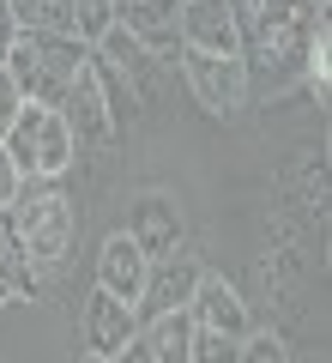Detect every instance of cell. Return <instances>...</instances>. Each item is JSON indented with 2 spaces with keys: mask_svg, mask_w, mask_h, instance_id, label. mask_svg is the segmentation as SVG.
<instances>
[{
  "mask_svg": "<svg viewBox=\"0 0 332 363\" xmlns=\"http://www.w3.org/2000/svg\"><path fill=\"white\" fill-rule=\"evenodd\" d=\"M230 13H236V49L248 61V79H260V85L302 79V49L314 25L326 18L314 0H230Z\"/></svg>",
  "mask_w": 332,
  "mask_h": 363,
  "instance_id": "obj_1",
  "label": "cell"
},
{
  "mask_svg": "<svg viewBox=\"0 0 332 363\" xmlns=\"http://www.w3.org/2000/svg\"><path fill=\"white\" fill-rule=\"evenodd\" d=\"M0 218H6V230H13L25 267L49 285L55 272L67 267V255H73V230H79V212H73V200H67L61 176H25V182H18V194L0 206Z\"/></svg>",
  "mask_w": 332,
  "mask_h": 363,
  "instance_id": "obj_2",
  "label": "cell"
},
{
  "mask_svg": "<svg viewBox=\"0 0 332 363\" xmlns=\"http://www.w3.org/2000/svg\"><path fill=\"white\" fill-rule=\"evenodd\" d=\"M85 61H91V43L67 37V30H25V25L13 30V43L0 55V67L25 91V104H42V109H61V97L85 73Z\"/></svg>",
  "mask_w": 332,
  "mask_h": 363,
  "instance_id": "obj_3",
  "label": "cell"
},
{
  "mask_svg": "<svg viewBox=\"0 0 332 363\" xmlns=\"http://www.w3.org/2000/svg\"><path fill=\"white\" fill-rule=\"evenodd\" d=\"M0 145H6V157L18 164V176H67L79 157V140L73 128H67L61 109H42V104H25L13 116V128L0 133Z\"/></svg>",
  "mask_w": 332,
  "mask_h": 363,
  "instance_id": "obj_4",
  "label": "cell"
},
{
  "mask_svg": "<svg viewBox=\"0 0 332 363\" xmlns=\"http://www.w3.org/2000/svg\"><path fill=\"white\" fill-rule=\"evenodd\" d=\"M181 73H188V91L200 97L205 116H236L248 104V61L242 55H212V49H176Z\"/></svg>",
  "mask_w": 332,
  "mask_h": 363,
  "instance_id": "obj_5",
  "label": "cell"
},
{
  "mask_svg": "<svg viewBox=\"0 0 332 363\" xmlns=\"http://www.w3.org/2000/svg\"><path fill=\"white\" fill-rule=\"evenodd\" d=\"M193 285H200V260L176 248V255L151 260V272H145V291H139V303H133V315H139V321H151V315L188 309V303H193Z\"/></svg>",
  "mask_w": 332,
  "mask_h": 363,
  "instance_id": "obj_6",
  "label": "cell"
},
{
  "mask_svg": "<svg viewBox=\"0 0 332 363\" xmlns=\"http://www.w3.org/2000/svg\"><path fill=\"white\" fill-rule=\"evenodd\" d=\"M176 37H181V49L242 55V49H236V13H230V0H181Z\"/></svg>",
  "mask_w": 332,
  "mask_h": 363,
  "instance_id": "obj_7",
  "label": "cell"
},
{
  "mask_svg": "<svg viewBox=\"0 0 332 363\" xmlns=\"http://www.w3.org/2000/svg\"><path fill=\"white\" fill-rule=\"evenodd\" d=\"M61 116H67V128H73L79 145H109L121 133L115 116H109V104H103V85H97V73H91V61H85V73L73 79V91L61 97Z\"/></svg>",
  "mask_w": 332,
  "mask_h": 363,
  "instance_id": "obj_8",
  "label": "cell"
},
{
  "mask_svg": "<svg viewBox=\"0 0 332 363\" xmlns=\"http://www.w3.org/2000/svg\"><path fill=\"white\" fill-rule=\"evenodd\" d=\"M145 272H151V255H145L127 230H115L109 242H103V255H97V291H109V297H121V303H139Z\"/></svg>",
  "mask_w": 332,
  "mask_h": 363,
  "instance_id": "obj_9",
  "label": "cell"
},
{
  "mask_svg": "<svg viewBox=\"0 0 332 363\" xmlns=\"http://www.w3.org/2000/svg\"><path fill=\"white\" fill-rule=\"evenodd\" d=\"M193 327H212L224 339H242L248 333V303L230 279H217V272H200V285H193V303H188Z\"/></svg>",
  "mask_w": 332,
  "mask_h": 363,
  "instance_id": "obj_10",
  "label": "cell"
},
{
  "mask_svg": "<svg viewBox=\"0 0 332 363\" xmlns=\"http://www.w3.org/2000/svg\"><path fill=\"white\" fill-rule=\"evenodd\" d=\"M127 339H139V315H133V303L109 297V291H91V303H85V351H91V357H115Z\"/></svg>",
  "mask_w": 332,
  "mask_h": 363,
  "instance_id": "obj_11",
  "label": "cell"
},
{
  "mask_svg": "<svg viewBox=\"0 0 332 363\" xmlns=\"http://www.w3.org/2000/svg\"><path fill=\"white\" fill-rule=\"evenodd\" d=\"M176 13H181V0H115V25H127L133 37H139L145 49L157 55V61L181 49V37H176Z\"/></svg>",
  "mask_w": 332,
  "mask_h": 363,
  "instance_id": "obj_12",
  "label": "cell"
},
{
  "mask_svg": "<svg viewBox=\"0 0 332 363\" xmlns=\"http://www.w3.org/2000/svg\"><path fill=\"white\" fill-rule=\"evenodd\" d=\"M127 236H133L151 260H164V255H176V248H181V218H176V206H169L164 194H151V200H139V206H133Z\"/></svg>",
  "mask_w": 332,
  "mask_h": 363,
  "instance_id": "obj_13",
  "label": "cell"
},
{
  "mask_svg": "<svg viewBox=\"0 0 332 363\" xmlns=\"http://www.w3.org/2000/svg\"><path fill=\"white\" fill-rule=\"evenodd\" d=\"M139 339H145V351H151L157 363H188V351H193V315L188 309L151 315V321H139Z\"/></svg>",
  "mask_w": 332,
  "mask_h": 363,
  "instance_id": "obj_14",
  "label": "cell"
},
{
  "mask_svg": "<svg viewBox=\"0 0 332 363\" xmlns=\"http://www.w3.org/2000/svg\"><path fill=\"white\" fill-rule=\"evenodd\" d=\"M42 279L25 267V255H18V242H13V230H6V218H0V309L6 303H37L42 297Z\"/></svg>",
  "mask_w": 332,
  "mask_h": 363,
  "instance_id": "obj_15",
  "label": "cell"
},
{
  "mask_svg": "<svg viewBox=\"0 0 332 363\" xmlns=\"http://www.w3.org/2000/svg\"><path fill=\"white\" fill-rule=\"evenodd\" d=\"M91 49H97L103 61H115V67H121V73H127V79H133L139 91H145V79H151V67H157V55L145 49V43L133 37L127 25H109V30H103L97 43H91Z\"/></svg>",
  "mask_w": 332,
  "mask_h": 363,
  "instance_id": "obj_16",
  "label": "cell"
},
{
  "mask_svg": "<svg viewBox=\"0 0 332 363\" xmlns=\"http://www.w3.org/2000/svg\"><path fill=\"white\" fill-rule=\"evenodd\" d=\"M91 73H97V85H103V104H109V116H115V128H127V116L139 109V85H133L115 61H103L97 49H91Z\"/></svg>",
  "mask_w": 332,
  "mask_h": 363,
  "instance_id": "obj_17",
  "label": "cell"
},
{
  "mask_svg": "<svg viewBox=\"0 0 332 363\" xmlns=\"http://www.w3.org/2000/svg\"><path fill=\"white\" fill-rule=\"evenodd\" d=\"M13 18L25 30H67L73 37V0H13Z\"/></svg>",
  "mask_w": 332,
  "mask_h": 363,
  "instance_id": "obj_18",
  "label": "cell"
},
{
  "mask_svg": "<svg viewBox=\"0 0 332 363\" xmlns=\"http://www.w3.org/2000/svg\"><path fill=\"white\" fill-rule=\"evenodd\" d=\"M326 79H332V25L320 18L314 37H308V49H302V85L314 91V97H326Z\"/></svg>",
  "mask_w": 332,
  "mask_h": 363,
  "instance_id": "obj_19",
  "label": "cell"
},
{
  "mask_svg": "<svg viewBox=\"0 0 332 363\" xmlns=\"http://www.w3.org/2000/svg\"><path fill=\"white\" fill-rule=\"evenodd\" d=\"M109 25H115V0H73V37L79 43H97Z\"/></svg>",
  "mask_w": 332,
  "mask_h": 363,
  "instance_id": "obj_20",
  "label": "cell"
},
{
  "mask_svg": "<svg viewBox=\"0 0 332 363\" xmlns=\"http://www.w3.org/2000/svg\"><path fill=\"white\" fill-rule=\"evenodd\" d=\"M236 363H290V345H284L278 333H254V327H248L242 345H236Z\"/></svg>",
  "mask_w": 332,
  "mask_h": 363,
  "instance_id": "obj_21",
  "label": "cell"
},
{
  "mask_svg": "<svg viewBox=\"0 0 332 363\" xmlns=\"http://www.w3.org/2000/svg\"><path fill=\"white\" fill-rule=\"evenodd\" d=\"M236 345H242V339H224V333H212V327H193L188 363H236Z\"/></svg>",
  "mask_w": 332,
  "mask_h": 363,
  "instance_id": "obj_22",
  "label": "cell"
},
{
  "mask_svg": "<svg viewBox=\"0 0 332 363\" xmlns=\"http://www.w3.org/2000/svg\"><path fill=\"white\" fill-rule=\"evenodd\" d=\"M18 109H25V91H18V85H13V73L0 67V133L13 128V116H18Z\"/></svg>",
  "mask_w": 332,
  "mask_h": 363,
  "instance_id": "obj_23",
  "label": "cell"
},
{
  "mask_svg": "<svg viewBox=\"0 0 332 363\" xmlns=\"http://www.w3.org/2000/svg\"><path fill=\"white\" fill-rule=\"evenodd\" d=\"M18 182H25V176H18V164L6 157V145H0V206H6V200L18 194Z\"/></svg>",
  "mask_w": 332,
  "mask_h": 363,
  "instance_id": "obj_24",
  "label": "cell"
},
{
  "mask_svg": "<svg viewBox=\"0 0 332 363\" xmlns=\"http://www.w3.org/2000/svg\"><path fill=\"white\" fill-rule=\"evenodd\" d=\"M109 363H157V357L145 351V339H127V345H121V351H115Z\"/></svg>",
  "mask_w": 332,
  "mask_h": 363,
  "instance_id": "obj_25",
  "label": "cell"
},
{
  "mask_svg": "<svg viewBox=\"0 0 332 363\" xmlns=\"http://www.w3.org/2000/svg\"><path fill=\"white\" fill-rule=\"evenodd\" d=\"M18 18H13V0H0V55H6V43H13Z\"/></svg>",
  "mask_w": 332,
  "mask_h": 363,
  "instance_id": "obj_26",
  "label": "cell"
},
{
  "mask_svg": "<svg viewBox=\"0 0 332 363\" xmlns=\"http://www.w3.org/2000/svg\"><path fill=\"white\" fill-rule=\"evenodd\" d=\"M79 363H109V357H91V351H85V357H79Z\"/></svg>",
  "mask_w": 332,
  "mask_h": 363,
  "instance_id": "obj_27",
  "label": "cell"
}]
</instances>
